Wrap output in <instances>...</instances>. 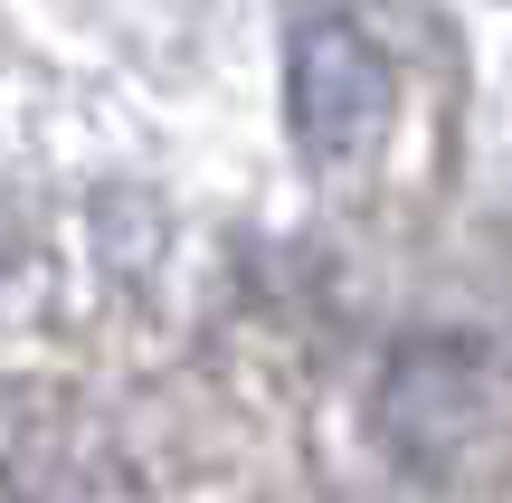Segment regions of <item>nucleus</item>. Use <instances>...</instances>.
Returning <instances> with one entry per match:
<instances>
[{
    "instance_id": "obj_1",
    "label": "nucleus",
    "mask_w": 512,
    "mask_h": 503,
    "mask_svg": "<svg viewBox=\"0 0 512 503\" xmlns=\"http://www.w3.org/2000/svg\"><path fill=\"white\" fill-rule=\"evenodd\" d=\"M380 124H389V67H380V48H370L361 29H342V19L294 29V133H304V152L342 162V152H361Z\"/></svg>"
}]
</instances>
